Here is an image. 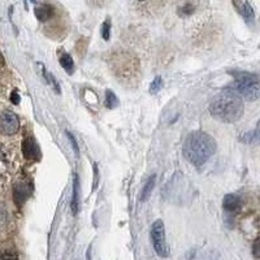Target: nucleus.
<instances>
[{"label": "nucleus", "instance_id": "f257e3e1", "mask_svg": "<svg viewBox=\"0 0 260 260\" xmlns=\"http://www.w3.org/2000/svg\"><path fill=\"white\" fill-rule=\"evenodd\" d=\"M216 141L208 133L204 132H192L187 136L183 143V156L190 164L202 167L210 160L216 152Z\"/></svg>", "mask_w": 260, "mask_h": 260}, {"label": "nucleus", "instance_id": "f03ea898", "mask_svg": "<svg viewBox=\"0 0 260 260\" xmlns=\"http://www.w3.org/2000/svg\"><path fill=\"white\" fill-rule=\"evenodd\" d=\"M208 110L215 118L231 124V122L238 121L242 117L245 106L238 95H236L231 90L225 89L221 94L217 95L211 102Z\"/></svg>", "mask_w": 260, "mask_h": 260}, {"label": "nucleus", "instance_id": "7ed1b4c3", "mask_svg": "<svg viewBox=\"0 0 260 260\" xmlns=\"http://www.w3.org/2000/svg\"><path fill=\"white\" fill-rule=\"evenodd\" d=\"M234 83L228 87L241 99L246 101H256L260 96V82L257 76L247 72H234Z\"/></svg>", "mask_w": 260, "mask_h": 260}, {"label": "nucleus", "instance_id": "20e7f679", "mask_svg": "<svg viewBox=\"0 0 260 260\" xmlns=\"http://www.w3.org/2000/svg\"><path fill=\"white\" fill-rule=\"evenodd\" d=\"M151 241L155 251L160 257H167L169 255V246L167 242L166 226L161 220H156L151 226Z\"/></svg>", "mask_w": 260, "mask_h": 260}, {"label": "nucleus", "instance_id": "39448f33", "mask_svg": "<svg viewBox=\"0 0 260 260\" xmlns=\"http://www.w3.org/2000/svg\"><path fill=\"white\" fill-rule=\"evenodd\" d=\"M18 126L20 121L16 113H13L12 111L0 112V133H3L4 136H13L17 133Z\"/></svg>", "mask_w": 260, "mask_h": 260}, {"label": "nucleus", "instance_id": "423d86ee", "mask_svg": "<svg viewBox=\"0 0 260 260\" xmlns=\"http://www.w3.org/2000/svg\"><path fill=\"white\" fill-rule=\"evenodd\" d=\"M22 154L27 160L41 159V150H39V146L36 139H34V137L27 136L22 141Z\"/></svg>", "mask_w": 260, "mask_h": 260}, {"label": "nucleus", "instance_id": "0eeeda50", "mask_svg": "<svg viewBox=\"0 0 260 260\" xmlns=\"http://www.w3.org/2000/svg\"><path fill=\"white\" fill-rule=\"evenodd\" d=\"M222 207L228 212H237L240 211L242 207V201L238 195L236 194H228L224 197V201H222Z\"/></svg>", "mask_w": 260, "mask_h": 260}, {"label": "nucleus", "instance_id": "6e6552de", "mask_svg": "<svg viewBox=\"0 0 260 260\" xmlns=\"http://www.w3.org/2000/svg\"><path fill=\"white\" fill-rule=\"evenodd\" d=\"M71 208L73 215H77L80 211V177L78 175H74L73 178V195H72Z\"/></svg>", "mask_w": 260, "mask_h": 260}, {"label": "nucleus", "instance_id": "1a4fd4ad", "mask_svg": "<svg viewBox=\"0 0 260 260\" xmlns=\"http://www.w3.org/2000/svg\"><path fill=\"white\" fill-rule=\"evenodd\" d=\"M233 6L236 7L237 11L242 15V17L247 21L254 20V9H252L251 4L247 2H234Z\"/></svg>", "mask_w": 260, "mask_h": 260}, {"label": "nucleus", "instance_id": "9d476101", "mask_svg": "<svg viewBox=\"0 0 260 260\" xmlns=\"http://www.w3.org/2000/svg\"><path fill=\"white\" fill-rule=\"evenodd\" d=\"M55 15V8L51 4H41L38 8L36 9V16L39 21L46 22L50 20L52 16Z\"/></svg>", "mask_w": 260, "mask_h": 260}, {"label": "nucleus", "instance_id": "9b49d317", "mask_svg": "<svg viewBox=\"0 0 260 260\" xmlns=\"http://www.w3.org/2000/svg\"><path fill=\"white\" fill-rule=\"evenodd\" d=\"M241 141L248 145H260V120L257 122V126L254 132L246 133L241 137Z\"/></svg>", "mask_w": 260, "mask_h": 260}, {"label": "nucleus", "instance_id": "f8f14e48", "mask_svg": "<svg viewBox=\"0 0 260 260\" xmlns=\"http://www.w3.org/2000/svg\"><path fill=\"white\" fill-rule=\"evenodd\" d=\"M155 183H156V175L150 176L147 181H146L145 186L142 187V192H141V201L146 202L148 198H150V195L152 194V190L155 187Z\"/></svg>", "mask_w": 260, "mask_h": 260}, {"label": "nucleus", "instance_id": "ddd939ff", "mask_svg": "<svg viewBox=\"0 0 260 260\" xmlns=\"http://www.w3.org/2000/svg\"><path fill=\"white\" fill-rule=\"evenodd\" d=\"M60 64L64 68V71L68 74H73L74 72V61L69 53H61L60 56Z\"/></svg>", "mask_w": 260, "mask_h": 260}, {"label": "nucleus", "instance_id": "4468645a", "mask_svg": "<svg viewBox=\"0 0 260 260\" xmlns=\"http://www.w3.org/2000/svg\"><path fill=\"white\" fill-rule=\"evenodd\" d=\"M104 104H106L107 108H110V110H113V108H116V107L118 106V99L117 96H116L115 92L111 91V90H107Z\"/></svg>", "mask_w": 260, "mask_h": 260}, {"label": "nucleus", "instance_id": "2eb2a0df", "mask_svg": "<svg viewBox=\"0 0 260 260\" xmlns=\"http://www.w3.org/2000/svg\"><path fill=\"white\" fill-rule=\"evenodd\" d=\"M43 72H45L46 80H47V82L50 83V86L53 89V91L56 92V94H61V89H60V85H59V82H57L56 78H55V76H53L51 72H46V71H43Z\"/></svg>", "mask_w": 260, "mask_h": 260}, {"label": "nucleus", "instance_id": "dca6fc26", "mask_svg": "<svg viewBox=\"0 0 260 260\" xmlns=\"http://www.w3.org/2000/svg\"><path fill=\"white\" fill-rule=\"evenodd\" d=\"M102 37L104 41H110L111 38V21L108 18L102 25Z\"/></svg>", "mask_w": 260, "mask_h": 260}, {"label": "nucleus", "instance_id": "f3484780", "mask_svg": "<svg viewBox=\"0 0 260 260\" xmlns=\"http://www.w3.org/2000/svg\"><path fill=\"white\" fill-rule=\"evenodd\" d=\"M15 194H16V201H20V199L25 201V199L27 198V195H29V192H27L26 185H22V186L16 187Z\"/></svg>", "mask_w": 260, "mask_h": 260}, {"label": "nucleus", "instance_id": "a211bd4d", "mask_svg": "<svg viewBox=\"0 0 260 260\" xmlns=\"http://www.w3.org/2000/svg\"><path fill=\"white\" fill-rule=\"evenodd\" d=\"M161 87H162V80H161V77H159V76H157V77L152 81V83H151L150 92L151 94H157V92L161 90Z\"/></svg>", "mask_w": 260, "mask_h": 260}, {"label": "nucleus", "instance_id": "6ab92c4d", "mask_svg": "<svg viewBox=\"0 0 260 260\" xmlns=\"http://www.w3.org/2000/svg\"><path fill=\"white\" fill-rule=\"evenodd\" d=\"M67 137H68L69 142H71V145H72V148H73V151H74V154L77 155V156H80V147H78L77 139L74 138V136H73V134H72L71 132H68V130H67Z\"/></svg>", "mask_w": 260, "mask_h": 260}, {"label": "nucleus", "instance_id": "aec40b11", "mask_svg": "<svg viewBox=\"0 0 260 260\" xmlns=\"http://www.w3.org/2000/svg\"><path fill=\"white\" fill-rule=\"evenodd\" d=\"M194 6L191 3H186L183 7L180 8V15L181 16H190L191 13H194Z\"/></svg>", "mask_w": 260, "mask_h": 260}, {"label": "nucleus", "instance_id": "412c9836", "mask_svg": "<svg viewBox=\"0 0 260 260\" xmlns=\"http://www.w3.org/2000/svg\"><path fill=\"white\" fill-rule=\"evenodd\" d=\"M252 252H254V256L260 260V237L255 240L254 245H252Z\"/></svg>", "mask_w": 260, "mask_h": 260}, {"label": "nucleus", "instance_id": "4be33fe9", "mask_svg": "<svg viewBox=\"0 0 260 260\" xmlns=\"http://www.w3.org/2000/svg\"><path fill=\"white\" fill-rule=\"evenodd\" d=\"M0 260H18V256L15 254V252L7 251L0 254Z\"/></svg>", "mask_w": 260, "mask_h": 260}, {"label": "nucleus", "instance_id": "5701e85b", "mask_svg": "<svg viewBox=\"0 0 260 260\" xmlns=\"http://www.w3.org/2000/svg\"><path fill=\"white\" fill-rule=\"evenodd\" d=\"M20 101H21L20 94H18L17 91H13L12 95H11V102H12L13 104H20Z\"/></svg>", "mask_w": 260, "mask_h": 260}, {"label": "nucleus", "instance_id": "b1692460", "mask_svg": "<svg viewBox=\"0 0 260 260\" xmlns=\"http://www.w3.org/2000/svg\"><path fill=\"white\" fill-rule=\"evenodd\" d=\"M98 166L96 164H94V189L95 187H96V185H98Z\"/></svg>", "mask_w": 260, "mask_h": 260}]
</instances>
